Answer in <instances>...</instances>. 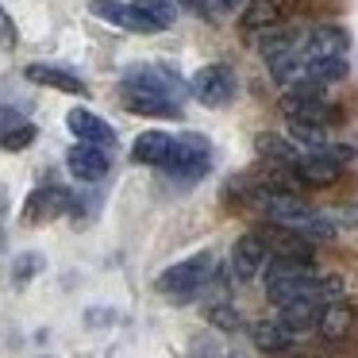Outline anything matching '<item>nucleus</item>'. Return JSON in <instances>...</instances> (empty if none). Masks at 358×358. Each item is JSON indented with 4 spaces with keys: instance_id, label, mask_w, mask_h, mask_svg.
<instances>
[{
    "instance_id": "nucleus-1",
    "label": "nucleus",
    "mask_w": 358,
    "mask_h": 358,
    "mask_svg": "<svg viewBox=\"0 0 358 358\" xmlns=\"http://www.w3.org/2000/svg\"><path fill=\"white\" fill-rule=\"evenodd\" d=\"M281 116L289 120V124L296 127V147H312L316 139H324L327 127H339L343 124V108L335 101H327L320 89L304 85V89H289L285 96H281Z\"/></svg>"
},
{
    "instance_id": "nucleus-2",
    "label": "nucleus",
    "mask_w": 358,
    "mask_h": 358,
    "mask_svg": "<svg viewBox=\"0 0 358 358\" xmlns=\"http://www.w3.org/2000/svg\"><path fill=\"white\" fill-rule=\"evenodd\" d=\"M208 281H212V255L201 250V255H189V258H181V262L166 266L155 278V289L162 296H173V301H189V296H196Z\"/></svg>"
},
{
    "instance_id": "nucleus-3",
    "label": "nucleus",
    "mask_w": 358,
    "mask_h": 358,
    "mask_svg": "<svg viewBox=\"0 0 358 358\" xmlns=\"http://www.w3.org/2000/svg\"><path fill=\"white\" fill-rule=\"evenodd\" d=\"M239 93V78H235L231 66L224 62H212V66H201L189 81V96L204 108H227Z\"/></svg>"
},
{
    "instance_id": "nucleus-4",
    "label": "nucleus",
    "mask_w": 358,
    "mask_h": 358,
    "mask_svg": "<svg viewBox=\"0 0 358 358\" xmlns=\"http://www.w3.org/2000/svg\"><path fill=\"white\" fill-rule=\"evenodd\" d=\"M124 93H147V96H162V101L181 104V96H189V85L170 66H135V70L124 73Z\"/></svg>"
},
{
    "instance_id": "nucleus-5",
    "label": "nucleus",
    "mask_w": 358,
    "mask_h": 358,
    "mask_svg": "<svg viewBox=\"0 0 358 358\" xmlns=\"http://www.w3.org/2000/svg\"><path fill=\"white\" fill-rule=\"evenodd\" d=\"M212 166V147L204 135H173V147H170V158L162 162V170H170L173 178H201V173H208Z\"/></svg>"
},
{
    "instance_id": "nucleus-6",
    "label": "nucleus",
    "mask_w": 358,
    "mask_h": 358,
    "mask_svg": "<svg viewBox=\"0 0 358 358\" xmlns=\"http://www.w3.org/2000/svg\"><path fill=\"white\" fill-rule=\"evenodd\" d=\"M66 212H73V193L62 185H39L31 196L24 201V224L27 227H39V224H50V220L66 216Z\"/></svg>"
},
{
    "instance_id": "nucleus-7",
    "label": "nucleus",
    "mask_w": 358,
    "mask_h": 358,
    "mask_svg": "<svg viewBox=\"0 0 358 358\" xmlns=\"http://www.w3.org/2000/svg\"><path fill=\"white\" fill-rule=\"evenodd\" d=\"M89 12L104 24L120 27V31H131V35H158V27L135 8L131 0H89Z\"/></svg>"
},
{
    "instance_id": "nucleus-8",
    "label": "nucleus",
    "mask_w": 358,
    "mask_h": 358,
    "mask_svg": "<svg viewBox=\"0 0 358 358\" xmlns=\"http://www.w3.org/2000/svg\"><path fill=\"white\" fill-rule=\"evenodd\" d=\"M266 258H270V250H266L262 235H258V231L239 235V239H235V247H231V278L239 281V285H250V281L262 273Z\"/></svg>"
},
{
    "instance_id": "nucleus-9",
    "label": "nucleus",
    "mask_w": 358,
    "mask_h": 358,
    "mask_svg": "<svg viewBox=\"0 0 358 358\" xmlns=\"http://www.w3.org/2000/svg\"><path fill=\"white\" fill-rule=\"evenodd\" d=\"M289 12H293V0H247V8H243V16H239V31L247 35V39H255V35L285 24Z\"/></svg>"
},
{
    "instance_id": "nucleus-10",
    "label": "nucleus",
    "mask_w": 358,
    "mask_h": 358,
    "mask_svg": "<svg viewBox=\"0 0 358 358\" xmlns=\"http://www.w3.org/2000/svg\"><path fill=\"white\" fill-rule=\"evenodd\" d=\"M66 170H70L78 181H85V185H96V181H104V173L112 170L108 147H96V143H78V147L66 155Z\"/></svg>"
},
{
    "instance_id": "nucleus-11",
    "label": "nucleus",
    "mask_w": 358,
    "mask_h": 358,
    "mask_svg": "<svg viewBox=\"0 0 358 358\" xmlns=\"http://www.w3.org/2000/svg\"><path fill=\"white\" fill-rule=\"evenodd\" d=\"M258 235H262L266 250H270L273 258H301V262H312V239H304L293 227H281V224H270V220H266V227Z\"/></svg>"
},
{
    "instance_id": "nucleus-12",
    "label": "nucleus",
    "mask_w": 358,
    "mask_h": 358,
    "mask_svg": "<svg viewBox=\"0 0 358 358\" xmlns=\"http://www.w3.org/2000/svg\"><path fill=\"white\" fill-rule=\"evenodd\" d=\"M66 127L78 143H96V147H116V131H112L108 120H101L96 112L89 108H70L66 116Z\"/></svg>"
},
{
    "instance_id": "nucleus-13",
    "label": "nucleus",
    "mask_w": 358,
    "mask_h": 358,
    "mask_svg": "<svg viewBox=\"0 0 358 358\" xmlns=\"http://www.w3.org/2000/svg\"><path fill=\"white\" fill-rule=\"evenodd\" d=\"M24 78L39 89H58V93H70V96H89V85L78 78V73L62 70V66H43V62H31L24 70Z\"/></svg>"
},
{
    "instance_id": "nucleus-14",
    "label": "nucleus",
    "mask_w": 358,
    "mask_h": 358,
    "mask_svg": "<svg viewBox=\"0 0 358 358\" xmlns=\"http://www.w3.org/2000/svg\"><path fill=\"white\" fill-rule=\"evenodd\" d=\"M301 50H304V55H316V58L347 55V50H350V35L343 31L339 24H320V27H312V31L301 35Z\"/></svg>"
},
{
    "instance_id": "nucleus-15",
    "label": "nucleus",
    "mask_w": 358,
    "mask_h": 358,
    "mask_svg": "<svg viewBox=\"0 0 358 358\" xmlns=\"http://www.w3.org/2000/svg\"><path fill=\"white\" fill-rule=\"evenodd\" d=\"M350 324H355V308L339 296V301H331V304L320 308L316 327H312V331H320V339H327V343H339V339H347V335H350Z\"/></svg>"
},
{
    "instance_id": "nucleus-16",
    "label": "nucleus",
    "mask_w": 358,
    "mask_h": 358,
    "mask_svg": "<svg viewBox=\"0 0 358 358\" xmlns=\"http://www.w3.org/2000/svg\"><path fill=\"white\" fill-rule=\"evenodd\" d=\"M255 150H258V155H262L270 166H278V170L293 166L296 158L304 155V150L296 147L293 139H285V135H278V131H258V135H255Z\"/></svg>"
},
{
    "instance_id": "nucleus-17",
    "label": "nucleus",
    "mask_w": 358,
    "mask_h": 358,
    "mask_svg": "<svg viewBox=\"0 0 358 358\" xmlns=\"http://www.w3.org/2000/svg\"><path fill=\"white\" fill-rule=\"evenodd\" d=\"M170 147H173L170 131H143V135H135V143H131V158L139 166H162L166 158H170Z\"/></svg>"
},
{
    "instance_id": "nucleus-18",
    "label": "nucleus",
    "mask_w": 358,
    "mask_h": 358,
    "mask_svg": "<svg viewBox=\"0 0 358 358\" xmlns=\"http://www.w3.org/2000/svg\"><path fill=\"white\" fill-rule=\"evenodd\" d=\"M250 339H255L258 350H266V355H278V350H289V347H293L296 335L289 331V327L281 324L278 316H273V320H258V324H250Z\"/></svg>"
},
{
    "instance_id": "nucleus-19",
    "label": "nucleus",
    "mask_w": 358,
    "mask_h": 358,
    "mask_svg": "<svg viewBox=\"0 0 358 358\" xmlns=\"http://www.w3.org/2000/svg\"><path fill=\"white\" fill-rule=\"evenodd\" d=\"M320 308H324V304H312V301L278 304V320H281V324H285L293 335H301V331H312V327H316V316H320Z\"/></svg>"
},
{
    "instance_id": "nucleus-20",
    "label": "nucleus",
    "mask_w": 358,
    "mask_h": 358,
    "mask_svg": "<svg viewBox=\"0 0 358 358\" xmlns=\"http://www.w3.org/2000/svg\"><path fill=\"white\" fill-rule=\"evenodd\" d=\"M124 96V108L135 116H181V104L162 101V96H147V93H120Z\"/></svg>"
},
{
    "instance_id": "nucleus-21",
    "label": "nucleus",
    "mask_w": 358,
    "mask_h": 358,
    "mask_svg": "<svg viewBox=\"0 0 358 358\" xmlns=\"http://www.w3.org/2000/svg\"><path fill=\"white\" fill-rule=\"evenodd\" d=\"M135 8L143 12V16L150 20V24L158 27V31H166V27H173V16H178V8H173V0H131Z\"/></svg>"
},
{
    "instance_id": "nucleus-22",
    "label": "nucleus",
    "mask_w": 358,
    "mask_h": 358,
    "mask_svg": "<svg viewBox=\"0 0 358 358\" xmlns=\"http://www.w3.org/2000/svg\"><path fill=\"white\" fill-rule=\"evenodd\" d=\"M31 143H35V124H27V120H16V124H8L4 131H0V147L8 150V155L27 150Z\"/></svg>"
},
{
    "instance_id": "nucleus-23",
    "label": "nucleus",
    "mask_w": 358,
    "mask_h": 358,
    "mask_svg": "<svg viewBox=\"0 0 358 358\" xmlns=\"http://www.w3.org/2000/svg\"><path fill=\"white\" fill-rule=\"evenodd\" d=\"M208 324L220 327V331H239L243 320H239V312H235V304L216 301V304H208Z\"/></svg>"
},
{
    "instance_id": "nucleus-24",
    "label": "nucleus",
    "mask_w": 358,
    "mask_h": 358,
    "mask_svg": "<svg viewBox=\"0 0 358 358\" xmlns=\"http://www.w3.org/2000/svg\"><path fill=\"white\" fill-rule=\"evenodd\" d=\"M189 12H196V16H204V20H224L227 12H235V4L239 0H181Z\"/></svg>"
},
{
    "instance_id": "nucleus-25",
    "label": "nucleus",
    "mask_w": 358,
    "mask_h": 358,
    "mask_svg": "<svg viewBox=\"0 0 358 358\" xmlns=\"http://www.w3.org/2000/svg\"><path fill=\"white\" fill-rule=\"evenodd\" d=\"M43 255H35V250H27V255L16 258V266H12V278H16V285H27V281L35 278V273H43Z\"/></svg>"
},
{
    "instance_id": "nucleus-26",
    "label": "nucleus",
    "mask_w": 358,
    "mask_h": 358,
    "mask_svg": "<svg viewBox=\"0 0 358 358\" xmlns=\"http://www.w3.org/2000/svg\"><path fill=\"white\" fill-rule=\"evenodd\" d=\"M20 31H16V20L8 16V8L0 4V50H16Z\"/></svg>"
},
{
    "instance_id": "nucleus-27",
    "label": "nucleus",
    "mask_w": 358,
    "mask_h": 358,
    "mask_svg": "<svg viewBox=\"0 0 358 358\" xmlns=\"http://www.w3.org/2000/svg\"><path fill=\"white\" fill-rule=\"evenodd\" d=\"M343 216V224H350V227H358V204H347V208L339 212Z\"/></svg>"
},
{
    "instance_id": "nucleus-28",
    "label": "nucleus",
    "mask_w": 358,
    "mask_h": 358,
    "mask_svg": "<svg viewBox=\"0 0 358 358\" xmlns=\"http://www.w3.org/2000/svg\"><path fill=\"white\" fill-rule=\"evenodd\" d=\"M227 358H231V355H227Z\"/></svg>"
}]
</instances>
